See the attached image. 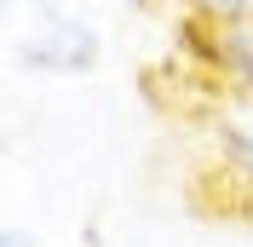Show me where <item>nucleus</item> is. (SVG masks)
Segmentation results:
<instances>
[{
  "mask_svg": "<svg viewBox=\"0 0 253 247\" xmlns=\"http://www.w3.org/2000/svg\"><path fill=\"white\" fill-rule=\"evenodd\" d=\"M219 161H224V178L253 196V121H224V132H219Z\"/></svg>",
  "mask_w": 253,
  "mask_h": 247,
  "instance_id": "nucleus-2",
  "label": "nucleus"
},
{
  "mask_svg": "<svg viewBox=\"0 0 253 247\" xmlns=\"http://www.w3.org/2000/svg\"><path fill=\"white\" fill-rule=\"evenodd\" d=\"M0 247H29V230H17V224H6V230H0Z\"/></svg>",
  "mask_w": 253,
  "mask_h": 247,
  "instance_id": "nucleus-4",
  "label": "nucleus"
},
{
  "mask_svg": "<svg viewBox=\"0 0 253 247\" xmlns=\"http://www.w3.org/2000/svg\"><path fill=\"white\" fill-rule=\"evenodd\" d=\"M23 63L52 69V75H81V69L98 63V35H92V23H81V17L41 12V29L23 41Z\"/></svg>",
  "mask_w": 253,
  "mask_h": 247,
  "instance_id": "nucleus-1",
  "label": "nucleus"
},
{
  "mask_svg": "<svg viewBox=\"0 0 253 247\" xmlns=\"http://www.w3.org/2000/svg\"><path fill=\"white\" fill-rule=\"evenodd\" d=\"M190 17H202V23H213V29H224V23H248L253 17V0H184Z\"/></svg>",
  "mask_w": 253,
  "mask_h": 247,
  "instance_id": "nucleus-3",
  "label": "nucleus"
}]
</instances>
